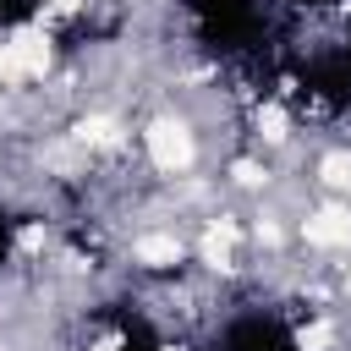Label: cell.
<instances>
[{"label":"cell","mask_w":351,"mask_h":351,"mask_svg":"<svg viewBox=\"0 0 351 351\" xmlns=\"http://www.w3.org/2000/svg\"><path fill=\"white\" fill-rule=\"evenodd\" d=\"M236 236H241V225L236 219H208V230H203V258L214 263V269H230V247H236Z\"/></svg>","instance_id":"5b68a950"},{"label":"cell","mask_w":351,"mask_h":351,"mask_svg":"<svg viewBox=\"0 0 351 351\" xmlns=\"http://www.w3.org/2000/svg\"><path fill=\"white\" fill-rule=\"evenodd\" d=\"M258 137L263 143H285V110L280 104H263L258 110Z\"/></svg>","instance_id":"9c48e42d"},{"label":"cell","mask_w":351,"mask_h":351,"mask_svg":"<svg viewBox=\"0 0 351 351\" xmlns=\"http://www.w3.org/2000/svg\"><path fill=\"white\" fill-rule=\"evenodd\" d=\"M181 236L176 230H148V236H137V247H132V258L143 263V269H176L181 263Z\"/></svg>","instance_id":"3957f363"},{"label":"cell","mask_w":351,"mask_h":351,"mask_svg":"<svg viewBox=\"0 0 351 351\" xmlns=\"http://www.w3.org/2000/svg\"><path fill=\"white\" fill-rule=\"evenodd\" d=\"M318 181H324L329 192H351V148L324 154V159H318Z\"/></svg>","instance_id":"8992f818"},{"label":"cell","mask_w":351,"mask_h":351,"mask_svg":"<svg viewBox=\"0 0 351 351\" xmlns=\"http://www.w3.org/2000/svg\"><path fill=\"white\" fill-rule=\"evenodd\" d=\"M5 49L16 55L22 77H44V71H49V38H44L38 27H22V33H11V44H5Z\"/></svg>","instance_id":"277c9868"},{"label":"cell","mask_w":351,"mask_h":351,"mask_svg":"<svg viewBox=\"0 0 351 351\" xmlns=\"http://www.w3.org/2000/svg\"><path fill=\"white\" fill-rule=\"evenodd\" d=\"M230 176H236V186H247V192H258V186L269 181V176H263V165H252V159H236V170H230Z\"/></svg>","instance_id":"30bf717a"},{"label":"cell","mask_w":351,"mask_h":351,"mask_svg":"<svg viewBox=\"0 0 351 351\" xmlns=\"http://www.w3.org/2000/svg\"><path fill=\"white\" fill-rule=\"evenodd\" d=\"M252 236H258V247H280V225H274V219H258Z\"/></svg>","instance_id":"8fae6325"},{"label":"cell","mask_w":351,"mask_h":351,"mask_svg":"<svg viewBox=\"0 0 351 351\" xmlns=\"http://www.w3.org/2000/svg\"><path fill=\"white\" fill-rule=\"evenodd\" d=\"M302 241L307 247H318V252H340V247H351V214L346 208H318V214H307L302 219Z\"/></svg>","instance_id":"7a4b0ae2"},{"label":"cell","mask_w":351,"mask_h":351,"mask_svg":"<svg viewBox=\"0 0 351 351\" xmlns=\"http://www.w3.org/2000/svg\"><path fill=\"white\" fill-rule=\"evenodd\" d=\"M143 143H148V159H154L165 176H181V170H192V159H197V137H192V126L176 121V115L148 121Z\"/></svg>","instance_id":"6da1fadb"},{"label":"cell","mask_w":351,"mask_h":351,"mask_svg":"<svg viewBox=\"0 0 351 351\" xmlns=\"http://www.w3.org/2000/svg\"><path fill=\"white\" fill-rule=\"evenodd\" d=\"M55 5H60V11H77V5H82V0H55Z\"/></svg>","instance_id":"4fadbf2b"},{"label":"cell","mask_w":351,"mask_h":351,"mask_svg":"<svg viewBox=\"0 0 351 351\" xmlns=\"http://www.w3.org/2000/svg\"><path fill=\"white\" fill-rule=\"evenodd\" d=\"M296 346H302V351H335V324H329V318L302 324V329H296Z\"/></svg>","instance_id":"ba28073f"},{"label":"cell","mask_w":351,"mask_h":351,"mask_svg":"<svg viewBox=\"0 0 351 351\" xmlns=\"http://www.w3.org/2000/svg\"><path fill=\"white\" fill-rule=\"evenodd\" d=\"M77 137L93 143V148H115V143H121V121H115V115H88V121L77 126Z\"/></svg>","instance_id":"52a82bcc"},{"label":"cell","mask_w":351,"mask_h":351,"mask_svg":"<svg viewBox=\"0 0 351 351\" xmlns=\"http://www.w3.org/2000/svg\"><path fill=\"white\" fill-rule=\"evenodd\" d=\"M93 351H115V335H104V340H99V346H93Z\"/></svg>","instance_id":"7c38bea8"}]
</instances>
